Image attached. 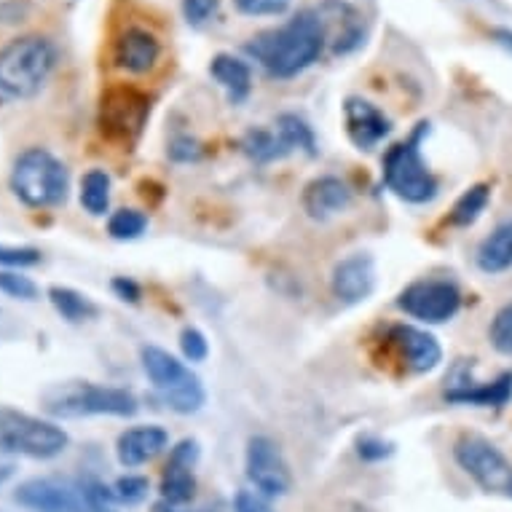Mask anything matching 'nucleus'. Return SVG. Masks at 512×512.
Wrapping results in <instances>:
<instances>
[{
    "label": "nucleus",
    "instance_id": "1",
    "mask_svg": "<svg viewBox=\"0 0 512 512\" xmlns=\"http://www.w3.org/2000/svg\"><path fill=\"white\" fill-rule=\"evenodd\" d=\"M328 46V22L319 11H298L285 25L258 33L244 43V51L271 78H295L309 70Z\"/></svg>",
    "mask_w": 512,
    "mask_h": 512
},
{
    "label": "nucleus",
    "instance_id": "2",
    "mask_svg": "<svg viewBox=\"0 0 512 512\" xmlns=\"http://www.w3.org/2000/svg\"><path fill=\"white\" fill-rule=\"evenodd\" d=\"M59 51L46 35H22L0 49V105L33 100L57 68Z\"/></svg>",
    "mask_w": 512,
    "mask_h": 512
},
{
    "label": "nucleus",
    "instance_id": "3",
    "mask_svg": "<svg viewBox=\"0 0 512 512\" xmlns=\"http://www.w3.org/2000/svg\"><path fill=\"white\" fill-rule=\"evenodd\" d=\"M14 502L30 512H118L113 488H105L94 478L25 480Z\"/></svg>",
    "mask_w": 512,
    "mask_h": 512
},
{
    "label": "nucleus",
    "instance_id": "4",
    "mask_svg": "<svg viewBox=\"0 0 512 512\" xmlns=\"http://www.w3.org/2000/svg\"><path fill=\"white\" fill-rule=\"evenodd\" d=\"M11 191L30 210H51L68 199V167L46 148H27L11 167Z\"/></svg>",
    "mask_w": 512,
    "mask_h": 512
},
{
    "label": "nucleus",
    "instance_id": "5",
    "mask_svg": "<svg viewBox=\"0 0 512 512\" xmlns=\"http://www.w3.org/2000/svg\"><path fill=\"white\" fill-rule=\"evenodd\" d=\"M43 408L59 419H81V416L126 419L137 413V397L118 387H105L92 381H68L43 392Z\"/></svg>",
    "mask_w": 512,
    "mask_h": 512
},
{
    "label": "nucleus",
    "instance_id": "6",
    "mask_svg": "<svg viewBox=\"0 0 512 512\" xmlns=\"http://www.w3.org/2000/svg\"><path fill=\"white\" fill-rule=\"evenodd\" d=\"M424 135H429L427 121H421L403 143L392 145L384 156V183L397 199L408 204L432 202L440 191L437 177L429 172L427 161L421 156Z\"/></svg>",
    "mask_w": 512,
    "mask_h": 512
},
{
    "label": "nucleus",
    "instance_id": "7",
    "mask_svg": "<svg viewBox=\"0 0 512 512\" xmlns=\"http://www.w3.org/2000/svg\"><path fill=\"white\" fill-rule=\"evenodd\" d=\"M145 376L151 378L153 389L159 392L161 400L175 413H196L207 400L202 381L185 362H180L175 354L159 346H143L140 352Z\"/></svg>",
    "mask_w": 512,
    "mask_h": 512
},
{
    "label": "nucleus",
    "instance_id": "8",
    "mask_svg": "<svg viewBox=\"0 0 512 512\" xmlns=\"http://www.w3.org/2000/svg\"><path fill=\"white\" fill-rule=\"evenodd\" d=\"M68 432L51 421L0 405V451L27 459H54L68 448Z\"/></svg>",
    "mask_w": 512,
    "mask_h": 512
},
{
    "label": "nucleus",
    "instance_id": "9",
    "mask_svg": "<svg viewBox=\"0 0 512 512\" xmlns=\"http://www.w3.org/2000/svg\"><path fill=\"white\" fill-rule=\"evenodd\" d=\"M151 116V100L148 94L135 86H110L100 100V129L102 135L118 143H132L145 129V121Z\"/></svg>",
    "mask_w": 512,
    "mask_h": 512
},
{
    "label": "nucleus",
    "instance_id": "10",
    "mask_svg": "<svg viewBox=\"0 0 512 512\" xmlns=\"http://www.w3.org/2000/svg\"><path fill=\"white\" fill-rule=\"evenodd\" d=\"M456 464L478 483L483 491H504L512 483V464L491 440L480 435H462L454 445Z\"/></svg>",
    "mask_w": 512,
    "mask_h": 512
},
{
    "label": "nucleus",
    "instance_id": "11",
    "mask_svg": "<svg viewBox=\"0 0 512 512\" xmlns=\"http://www.w3.org/2000/svg\"><path fill=\"white\" fill-rule=\"evenodd\" d=\"M400 311L408 317L427 322V325H440L448 319L456 317V311L462 306V293L454 282H443V279H421L413 282L400 293L397 298Z\"/></svg>",
    "mask_w": 512,
    "mask_h": 512
},
{
    "label": "nucleus",
    "instance_id": "12",
    "mask_svg": "<svg viewBox=\"0 0 512 512\" xmlns=\"http://www.w3.org/2000/svg\"><path fill=\"white\" fill-rule=\"evenodd\" d=\"M445 400L456 405L502 408L512 400V373H502L494 381H475L470 362H456L445 378Z\"/></svg>",
    "mask_w": 512,
    "mask_h": 512
},
{
    "label": "nucleus",
    "instance_id": "13",
    "mask_svg": "<svg viewBox=\"0 0 512 512\" xmlns=\"http://www.w3.org/2000/svg\"><path fill=\"white\" fill-rule=\"evenodd\" d=\"M247 478L261 494L266 496H285L293 488V475L287 467L285 456L279 451V445L269 437H250L247 443Z\"/></svg>",
    "mask_w": 512,
    "mask_h": 512
},
{
    "label": "nucleus",
    "instance_id": "14",
    "mask_svg": "<svg viewBox=\"0 0 512 512\" xmlns=\"http://www.w3.org/2000/svg\"><path fill=\"white\" fill-rule=\"evenodd\" d=\"M344 121L346 135L360 151H373L381 145L392 132V121L387 113L373 105V102L362 100V97H349L344 105Z\"/></svg>",
    "mask_w": 512,
    "mask_h": 512
},
{
    "label": "nucleus",
    "instance_id": "15",
    "mask_svg": "<svg viewBox=\"0 0 512 512\" xmlns=\"http://www.w3.org/2000/svg\"><path fill=\"white\" fill-rule=\"evenodd\" d=\"M161 59V41L145 27H126L113 43V62L129 76L151 73Z\"/></svg>",
    "mask_w": 512,
    "mask_h": 512
},
{
    "label": "nucleus",
    "instance_id": "16",
    "mask_svg": "<svg viewBox=\"0 0 512 512\" xmlns=\"http://www.w3.org/2000/svg\"><path fill=\"white\" fill-rule=\"evenodd\" d=\"M199 462V443L196 440H183L172 448L167 470L161 478V496L169 504L191 502L196 494L194 464Z\"/></svg>",
    "mask_w": 512,
    "mask_h": 512
},
{
    "label": "nucleus",
    "instance_id": "17",
    "mask_svg": "<svg viewBox=\"0 0 512 512\" xmlns=\"http://www.w3.org/2000/svg\"><path fill=\"white\" fill-rule=\"evenodd\" d=\"M389 341H392L400 360L405 362V368L411 373H429L443 360V349L437 344V338L427 330L413 328V325L389 328Z\"/></svg>",
    "mask_w": 512,
    "mask_h": 512
},
{
    "label": "nucleus",
    "instance_id": "18",
    "mask_svg": "<svg viewBox=\"0 0 512 512\" xmlns=\"http://www.w3.org/2000/svg\"><path fill=\"white\" fill-rule=\"evenodd\" d=\"M330 285H333V295L341 303L352 306V303L365 301L376 287V263L365 252H354L333 269Z\"/></svg>",
    "mask_w": 512,
    "mask_h": 512
},
{
    "label": "nucleus",
    "instance_id": "19",
    "mask_svg": "<svg viewBox=\"0 0 512 512\" xmlns=\"http://www.w3.org/2000/svg\"><path fill=\"white\" fill-rule=\"evenodd\" d=\"M349 204H352V188L336 175L317 177L303 191V210L311 220H319V223L346 212Z\"/></svg>",
    "mask_w": 512,
    "mask_h": 512
},
{
    "label": "nucleus",
    "instance_id": "20",
    "mask_svg": "<svg viewBox=\"0 0 512 512\" xmlns=\"http://www.w3.org/2000/svg\"><path fill=\"white\" fill-rule=\"evenodd\" d=\"M169 445V435L164 427L156 424H143V427H132L121 432L116 445L118 462L124 467H143L153 462L156 456L164 454Z\"/></svg>",
    "mask_w": 512,
    "mask_h": 512
},
{
    "label": "nucleus",
    "instance_id": "21",
    "mask_svg": "<svg viewBox=\"0 0 512 512\" xmlns=\"http://www.w3.org/2000/svg\"><path fill=\"white\" fill-rule=\"evenodd\" d=\"M210 76L223 86L231 105H239L250 97L252 70L244 59L234 57V54H215L210 62Z\"/></svg>",
    "mask_w": 512,
    "mask_h": 512
},
{
    "label": "nucleus",
    "instance_id": "22",
    "mask_svg": "<svg viewBox=\"0 0 512 512\" xmlns=\"http://www.w3.org/2000/svg\"><path fill=\"white\" fill-rule=\"evenodd\" d=\"M478 269L486 274H502L512 269V220L496 226L478 247Z\"/></svg>",
    "mask_w": 512,
    "mask_h": 512
},
{
    "label": "nucleus",
    "instance_id": "23",
    "mask_svg": "<svg viewBox=\"0 0 512 512\" xmlns=\"http://www.w3.org/2000/svg\"><path fill=\"white\" fill-rule=\"evenodd\" d=\"M49 301L51 306L57 309L59 317L68 319L70 325H81V322H89V319H94L100 314L97 303H94L89 295L73 290V287H49Z\"/></svg>",
    "mask_w": 512,
    "mask_h": 512
},
{
    "label": "nucleus",
    "instance_id": "24",
    "mask_svg": "<svg viewBox=\"0 0 512 512\" xmlns=\"http://www.w3.org/2000/svg\"><path fill=\"white\" fill-rule=\"evenodd\" d=\"M274 126H277L274 132L279 135V140H282V145L287 148V153L306 151L309 156L317 153V137H314V129H311L309 121H306L303 116H298V113H282Z\"/></svg>",
    "mask_w": 512,
    "mask_h": 512
},
{
    "label": "nucleus",
    "instance_id": "25",
    "mask_svg": "<svg viewBox=\"0 0 512 512\" xmlns=\"http://www.w3.org/2000/svg\"><path fill=\"white\" fill-rule=\"evenodd\" d=\"M81 207L102 218L110 207V175L105 169H89L81 180Z\"/></svg>",
    "mask_w": 512,
    "mask_h": 512
},
{
    "label": "nucleus",
    "instance_id": "26",
    "mask_svg": "<svg viewBox=\"0 0 512 512\" xmlns=\"http://www.w3.org/2000/svg\"><path fill=\"white\" fill-rule=\"evenodd\" d=\"M242 148L252 161H261V164H269V161L285 159L287 156V148L282 145L277 132H271V129H250L244 135Z\"/></svg>",
    "mask_w": 512,
    "mask_h": 512
},
{
    "label": "nucleus",
    "instance_id": "27",
    "mask_svg": "<svg viewBox=\"0 0 512 512\" xmlns=\"http://www.w3.org/2000/svg\"><path fill=\"white\" fill-rule=\"evenodd\" d=\"M488 199H491V188H488V185L480 183L467 188V191L456 199L454 210H451V223L462 228L472 226L488 207Z\"/></svg>",
    "mask_w": 512,
    "mask_h": 512
},
{
    "label": "nucleus",
    "instance_id": "28",
    "mask_svg": "<svg viewBox=\"0 0 512 512\" xmlns=\"http://www.w3.org/2000/svg\"><path fill=\"white\" fill-rule=\"evenodd\" d=\"M148 228V218L140 210H118L110 215L108 234L113 239L129 242V239H140Z\"/></svg>",
    "mask_w": 512,
    "mask_h": 512
},
{
    "label": "nucleus",
    "instance_id": "29",
    "mask_svg": "<svg viewBox=\"0 0 512 512\" xmlns=\"http://www.w3.org/2000/svg\"><path fill=\"white\" fill-rule=\"evenodd\" d=\"M488 338H491V344H494L496 352L502 354H512V303H507L499 314L491 322V328H488Z\"/></svg>",
    "mask_w": 512,
    "mask_h": 512
},
{
    "label": "nucleus",
    "instance_id": "30",
    "mask_svg": "<svg viewBox=\"0 0 512 512\" xmlns=\"http://www.w3.org/2000/svg\"><path fill=\"white\" fill-rule=\"evenodd\" d=\"M293 0H234V9L244 17H282Z\"/></svg>",
    "mask_w": 512,
    "mask_h": 512
},
{
    "label": "nucleus",
    "instance_id": "31",
    "mask_svg": "<svg viewBox=\"0 0 512 512\" xmlns=\"http://www.w3.org/2000/svg\"><path fill=\"white\" fill-rule=\"evenodd\" d=\"M38 263H41V250H35V247L0 244V269H30Z\"/></svg>",
    "mask_w": 512,
    "mask_h": 512
},
{
    "label": "nucleus",
    "instance_id": "32",
    "mask_svg": "<svg viewBox=\"0 0 512 512\" xmlns=\"http://www.w3.org/2000/svg\"><path fill=\"white\" fill-rule=\"evenodd\" d=\"M0 293L19 298V301H35L38 298V287L33 279L14 274V271H0Z\"/></svg>",
    "mask_w": 512,
    "mask_h": 512
},
{
    "label": "nucleus",
    "instance_id": "33",
    "mask_svg": "<svg viewBox=\"0 0 512 512\" xmlns=\"http://www.w3.org/2000/svg\"><path fill=\"white\" fill-rule=\"evenodd\" d=\"M220 0H183V17L191 27L210 25L218 17Z\"/></svg>",
    "mask_w": 512,
    "mask_h": 512
},
{
    "label": "nucleus",
    "instance_id": "34",
    "mask_svg": "<svg viewBox=\"0 0 512 512\" xmlns=\"http://www.w3.org/2000/svg\"><path fill=\"white\" fill-rule=\"evenodd\" d=\"M113 494L121 504H140L148 496V480L143 475H124L116 480Z\"/></svg>",
    "mask_w": 512,
    "mask_h": 512
},
{
    "label": "nucleus",
    "instance_id": "35",
    "mask_svg": "<svg viewBox=\"0 0 512 512\" xmlns=\"http://www.w3.org/2000/svg\"><path fill=\"white\" fill-rule=\"evenodd\" d=\"M180 349H183V357L188 362H204L207 360V354H210L207 336L196 328L183 330V336H180Z\"/></svg>",
    "mask_w": 512,
    "mask_h": 512
},
{
    "label": "nucleus",
    "instance_id": "36",
    "mask_svg": "<svg viewBox=\"0 0 512 512\" xmlns=\"http://www.w3.org/2000/svg\"><path fill=\"white\" fill-rule=\"evenodd\" d=\"M357 454L365 462H381V459H387V456L395 454V445L387 443L384 437H360V443H357Z\"/></svg>",
    "mask_w": 512,
    "mask_h": 512
},
{
    "label": "nucleus",
    "instance_id": "37",
    "mask_svg": "<svg viewBox=\"0 0 512 512\" xmlns=\"http://www.w3.org/2000/svg\"><path fill=\"white\" fill-rule=\"evenodd\" d=\"M236 512H274L269 504L263 502L261 496L250 494V491H242L236 496Z\"/></svg>",
    "mask_w": 512,
    "mask_h": 512
},
{
    "label": "nucleus",
    "instance_id": "38",
    "mask_svg": "<svg viewBox=\"0 0 512 512\" xmlns=\"http://www.w3.org/2000/svg\"><path fill=\"white\" fill-rule=\"evenodd\" d=\"M113 290H116V293L121 295L124 301L135 303L137 298H140V287H137L132 279H126V277H118L116 282H113Z\"/></svg>",
    "mask_w": 512,
    "mask_h": 512
},
{
    "label": "nucleus",
    "instance_id": "39",
    "mask_svg": "<svg viewBox=\"0 0 512 512\" xmlns=\"http://www.w3.org/2000/svg\"><path fill=\"white\" fill-rule=\"evenodd\" d=\"M491 38H494L499 46H504L507 51H512V30H510V27H494Z\"/></svg>",
    "mask_w": 512,
    "mask_h": 512
},
{
    "label": "nucleus",
    "instance_id": "40",
    "mask_svg": "<svg viewBox=\"0 0 512 512\" xmlns=\"http://www.w3.org/2000/svg\"><path fill=\"white\" fill-rule=\"evenodd\" d=\"M11 475H14V467L11 464H0V483H6Z\"/></svg>",
    "mask_w": 512,
    "mask_h": 512
},
{
    "label": "nucleus",
    "instance_id": "41",
    "mask_svg": "<svg viewBox=\"0 0 512 512\" xmlns=\"http://www.w3.org/2000/svg\"><path fill=\"white\" fill-rule=\"evenodd\" d=\"M507 496H512V483H510V488H507Z\"/></svg>",
    "mask_w": 512,
    "mask_h": 512
},
{
    "label": "nucleus",
    "instance_id": "42",
    "mask_svg": "<svg viewBox=\"0 0 512 512\" xmlns=\"http://www.w3.org/2000/svg\"><path fill=\"white\" fill-rule=\"evenodd\" d=\"M159 512H172V510H159Z\"/></svg>",
    "mask_w": 512,
    "mask_h": 512
}]
</instances>
